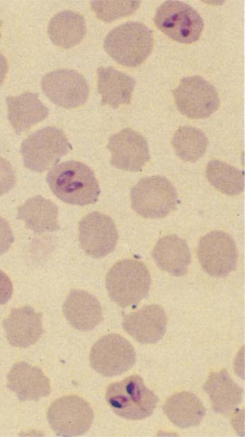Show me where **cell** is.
I'll return each mask as SVG.
<instances>
[{"label": "cell", "mask_w": 245, "mask_h": 437, "mask_svg": "<svg viewBox=\"0 0 245 437\" xmlns=\"http://www.w3.org/2000/svg\"><path fill=\"white\" fill-rule=\"evenodd\" d=\"M1 21L0 20V28H1Z\"/></svg>", "instance_id": "d6a6232c"}, {"label": "cell", "mask_w": 245, "mask_h": 437, "mask_svg": "<svg viewBox=\"0 0 245 437\" xmlns=\"http://www.w3.org/2000/svg\"><path fill=\"white\" fill-rule=\"evenodd\" d=\"M140 1H92L91 8L97 17L111 22L118 18L132 14L140 6Z\"/></svg>", "instance_id": "83f0119b"}, {"label": "cell", "mask_w": 245, "mask_h": 437, "mask_svg": "<svg viewBox=\"0 0 245 437\" xmlns=\"http://www.w3.org/2000/svg\"><path fill=\"white\" fill-rule=\"evenodd\" d=\"M15 175L10 162L0 157V195L8 193L15 185Z\"/></svg>", "instance_id": "f1b7e54d"}, {"label": "cell", "mask_w": 245, "mask_h": 437, "mask_svg": "<svg viewBox=\"0 0 245 437\" xmlns=\"http://www.w3.org/2000/svg\"><path fill=\"white\" fill-rule=\"evenodd\" d=\"M51 41L62 48H70L78 44L86 34L84 18L72 11H64L56 14L48 26Z\"/></svg>", "instance_id": "d4e9b609"}, {"label": "cell", "mask_w": 245, "mask_h": 437, "mask_svg": "<svg viewBox=\"0 0 245 437\" xmlns=\"http://www.w3.org/2000/svg\"><path fill=\"white\" fill-rule=\"evenodd\" d=\"M173 95L178 110L192 119L209 117L220 105L216 88L200 76L182 78Z\"/></svg>", "instance_id": "30bf717a"}, {"label": "cell", "mask_w": 245, "mask_h": 437, "mask_svg": "<svg viewBox=\"0 0 245 437\" xmlns=\"http://www.w3.org/2000/svg\"><path fill=\"white\" fill-rule=\"evenodd\" d=\"M152 256L159 268L176 277L185 275L191 261L187 242L176 235L160 238L154 247Z\"/></svg>", "instance_id": "d6986e66"}, {"label": "cell", "mask_w": 245, "mask_h": 437, "mask_svg": "<svg viewBox=\"0 0 245 437\" xmlns=\"http://www.w3.org/2000/svg\"><path fill=\"white\" fill-rule=\"evenodd\" d=\"M13 284L8 276L0 270V305L5 304L11 298Z\"/></svg>", "instance_id": "4dcf8cb0"}, {"label": "cell", "mask_w": 245, "mask_h": 437, "mask_svg": "<svg viewBox=\"0 0 245 437\" xmlns=\"http://www.w3.org/2000/svg\"><path fill=\"white\" fill-rule=\"evenodd\" d=\"M3 328L11 345L28 347L43 333L42 314L29 305L14 308L4 320Z\"/></svg>", "instance_id": "2e32d148"}, {"label": "cell", "mask_w": 245, "mask_h": 437, "mask_svg": "<svg viewBox=\"0 0 245 437\" xmlns=\"http://www.w3.org/2000/svg\"><path fill=\"white\" fill-rule=\"evenodd\" d=\"M151 277L141 261L123 259L115 263L106 277V286L111 299L119 307H134L149 293Z\"/></svg>", "instance_id": "3957f363"}, {"label": "cell", "mask_w": 245, "mask_h": 437, "mask_svg": "<svg viewBox=\"0 0 245 437\" xmlns=\"http://www.w3.org/2000/svg\"><path fill=\"white\" fill-rule=\"evenodd\" d=\"M136 361L133 345L124 337L110 333L99 338L92 347L90 363L92 368L105 377L121 375Z\"/></svg>", "instance_id": "ba28073f"}, {"label": "cell", "mask_w": 245, "mask_h": 437, "mask_svg": "<svg viewBox=\"0 0 245 437\" xmlns=\"http://www.w3.org/2000/svg\"><path fill=\"white\" fill-rule=\"evenodd\" d=\"M105 397L116 415L131 420L149 417L158 403L157 395L145 385L143 379L138 375H132L111 384Z\"/></svg>", "instance_id": "277c9868"}, {"label": "cell", "mask_w": 245, "mask_h": 437, "mask_svg": "<svg viewBox=\"0 0 245 437\" xmlns=\"http://www.w3.org/2000/svg\"><path fill=\"white\" fill-rule=\"evenodd\" d=\"M6 101L8 120L18 134L29 130L48 115V108L41 102L38 95L30 92L17 97L8 96Z\"/></svg>", "instance_id": "ffe728a7"}, {"label": "cell", "mask_w": 245, "mask_h": 437, "mask_svg": "<svg viewBox=\"0 0 245 437\" xmlns=\"http://www.w3.org/2000/svg\"><path fill=\"white\" fill-rule=\"evenodd\" d=\"M172 145L178 157L186 162H195L205 153L208 139L198 128L182 126L174 134Z\"/></svg>", "instance_id": "4316f807"}, {"label": "cell", "mask_w": 245, "mask_h": 437, "mask_svg": "<svg viewBox=\"0 0 245 437\" xmlns=\"http://www.w3.org/2000/svg\"><path fill=\"white\" fill-rule=\"evenodd\" d=\"M13 240V233L8 223L0 216V256L9 249Z\"/></svg>", "instance_id": "f546056e"}, {"label": "cell", "mask_w": 245, "mask_h": 437, "mask_svg": "<svg viewBox=\"0 0 245 437\" xmlns=\"http://www.w3.org/2000/svg\"><path fill=\"white\" fill-rule=\"evenodd\" d=\"M155 27L170 39L182 43L197 41L204 29V22L196 10L179 1H167L156 10Z\"/></svg>", "instance_id": "52a82bcc"}, {"label": "cell", "mask_w": 245, "mask_h": 437, "mask_svg": "<svg viewBox=\"0 0 245 437\" xmlns=\"http://www.w3.org/2000/svg\"><path fill=\"white\" fill-rule=\"evenodd\" d=\"M58 208L51 200L41 195L28 199L18 209V218L35 233L53 232L59 228Z\"/></svg>", "instance_id": "603a6c76"}, {"label": "cell", "mask_w": 245, "mask_h": 437, "mask_svg": "<svg viewBox=\"0 0 245 437\" xmlns=\"http://www.w3.org/2000/svg\"><path fill=\"white\" fill-rule=\"evenodd\" d=\"M71 149V146L64 132L48 126L28 136L22 141L20 151L27 169L43 172L55 165Z\"/></svg>", "instance_id": "5b68a950"}, {"label": "cell", "mask_w": 245, "mask_h": 437, "mask_svg": "<svg viewBox=\"0 0 245 437\" xmlns=\"http://www.w3.org/2000/svg\"><path fill=\"white\" fill-rule=\"evenodd\" d=\"M206 176L216 189L227 195H239L244 189V171L223 161H209L206 168Z\"/></svg>", "instance_id": "484cf974"}, {"label": "cell", "mask_w": 245, "mask_h": 437, "mask_svg": "<svg viewBox=\"0 0 245 437\" xmlns=\"http://www.w3.org/2000/svg\"><path fill=\"white\" fill-rule=\"evenodd\" d=\"M106 147L111 153V164L120 169L139 172L150 160L147 140L131 128L111 136Z\"/></svg>", "instance_id": "5bb4252c"}, {"label": "cell", "mask_w": 245, "mask_h": 437, "mask_svg": "<svg viewBox=\"0 0 245 437\" xmlns=\"http://www.w3.org/2000/svg\"><path fill=\"white\" fill-rule=\"evenodd\" d=\"M52 192L64 202L84 206L96 202L100 194L93 171L76 160L52 167L46 177Z\"/></svg>", "instance_id": "6da1fadb"}, {"label": "cell", "mask_w": 245, "mask_h": 437, "mask_svg": "<svg viewBox=\"0 0 245 437\" xmlns=\"http://www.w3.org/2000/svg\"><path fill=\"white\" fill-rule=\"evenodd\" d=\"M153 44V32L147 26L140 22L130 21L108 32L104 48L118 64L136 67L148 58Z\"/></svg>", "instance_id": "7a4b0ae2"}, {"label": "cell", "mask_w": 245, "mask_h": 437, "mask_svg": "<svg viewBox=\"0 0 245 437\" xmlns=\"http://www.w3.org/2000/svg\"><path fill=\"white\" fill-rule=\"evenodd\" d=\"M62 311L69 323L82 331L94 329L103 319L98 299L84 290L71 289L64 303Z\"/></svg>", "instance_id": "ac0fdd59"}, {"label": "cell", "mask_w": 245, "mask_h": 437, "mask_svg": "<svg viewBox=\"0 0 245 437\" xmlns=\"http://www.w3.org/2000/svg\"><path fill=\"white\" fill-rule=\"evenodd\" d=\"M41 85L44 94L52 102L65 109L83 105L89 95L86 79L73 69L52 71L43 76Z\"/></svg>", "instance_id": "7c38bea8"}, {"label": "cell", "mask_w": 245, "mask_h": 437, "mask_svg": "<svg viewBox=\"0 0 245 437\" xmlns=\"http://www.w3.org/2000/svg\"><path fill=\"white\" fill-rule=\"evenodd\" d=\"M167 418L182 429L199 425L206 410L200 399L190 391H181L169 396L163 405Z\"/></svg>", "instance_id": "cb8c5ba5"}, {"label": "cell", "mask_w": 245, "mask_h": 437, "mask_svg": "<svg viewBox=\"0 0 245 437\" xmlns=\"http://www.w3.org/2000/svg\"><path fill=\"white\" fill-rule=\"evenodd\" d=\"M8 62L6 57L0 52V85L4 82L8 71Z\"/></svg>", "instance_id": "1f68e13d"}, {"label": "cell", "mask_w": 245, "mask_h": 437, "mask_svg": "<svg viewBox=\"0 0 245 437\" xmlns=\"http://www.w3.org/2000/svg\"><path fill=\"white\" fill-rule=\"evenodd\" d=\"M214 410L228 415L241 402L243 390L230 377L226 369L211 372L203 384Z\"/></svg>", "instance_id": "7402d4cb"}, {"label": "cell", "mask_w": 245, "mask_h": 437, "mask_svg": "<svg viewBox=\"0 0 245 437\" xmlns=\"http://www.w3.org/2000/svg\"><path fill=\"white\" fill-rule=\"evenodd\" d=\"M167 322L164 310L159 305L152 304L124 315L122 326L137 342L153 344L164 335Z\"/></svg>", "instance_id": "9a60e30c"}, {"label": "cell", "mask_w": 245, "mask_h": 437, "mask_svg": "<svg viewBox=\"0 0 245 437\" xmlns=\"http://www.w3.org/2000/svg\"><path fill=\"white\" fill-rule=\"evenodd\" d=\"M7 380V387L20 401H38L50 393V380L42 370L24 361L12 366Z\"/></svg>", "instance_id": "e0dca14e"}, {"label": "cell", "mask_w": 245, "mask_h": 437, "mask_svg": "<svg viewBox=\"0 0 245 437\" xmlns=\"http://www.w3.org/2000/svg\"><path fill=\"white\" fill-rule=\"evenodd\" d=\"M118 233L111 217L93 211L84 216L78 224L80 248L89 256L103 258L115 248Z\"/></svg>", "instance_id": "4fadbf2b"}, {"label": "cell", "mask_w": 245, "mask_h": 437, "mask_svg": "<svg viewBox=\"0 0 245 437\" xmlns=\"http://www.w3.org/2000/svg\"><path fill=\"white\" fill-rule=\"evenodd\" d=\"M97 74L102 105L116 109L130 103L135 86V81L132 76L112 67H99Z\"/></svg>", "instance_id": "44dd1931"}, {"label": "cell", "mask_w": 245, "mask_h": 437, "mask_svg": "<svg viewBox=\"0 0 245 437\" xmlns=\"http://www.w3.org/2000/svg\"><path fill=\"white\" fill-rule=\"evenodd\" d=\"M47 419L57 436H80L90 428L94 419V412L83 398L68 395L51 403L47 412Z\"/></svg>", "instance_id": "9c48e42d"}, {"label": "cell", "mask_w": 245, "mask_h": 437, "mask_svg": "<svg viewBox=\"0 0 245 437\" xmlns=\"http://www.w3.org/2000/svg\"><path fill=\"white\" fill-rule=\"evenodd\" d=\"M197 256L206 273L224 277L235 270L238 253L235 242L230 234L214 230L200 239Z\"/></svg>", "instance_id": "8fae6325"}, {"label": "cell", "mask_w": 245, "mask_h": 437, "mask_svg": "<svg viewBox=\"0 0 245 437\" xmlns=\"http://www.w3.org/2000/svg\"><path fill=\"white\" fill-rule=\"evenodd\" d=\"M132 209L146 218H161L174 211L178 202L176 188L162 176L142 178L131 190Z\"/></svg>", "instance_id": "8992f818"}]
</instances>
